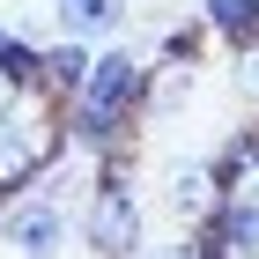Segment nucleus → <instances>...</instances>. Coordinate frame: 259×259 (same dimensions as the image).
<instances>
[{
  "instance_id": "f8f14e48",
  "label": "nucleus",
  "mask_w": 259,
  "mask_h": 259,
  "mask_svg": "<svg viewBox=\"0 0 259 259\" xmlns=\"http://www.w3.org/2000/svg\"><path fill=\"white\" fill-rule=\"evenodd\" d=\"M244 185H259V119L244 126Z\"/></svg>"
},
{
  "instance_id": "39448f33",
  "label": "nucleus",
  "mask_w": 259,
  "mask_h": 259,
  "mask_svg": "<svg viewBox=\"0 0 259 259\" xmlns=\"http://www.w3.org/2000/svg\"><path fill=\"white\" fill-rule=\"evenodd\" d=\"M89 52H97V45H81V37H45L37 45V97L67 104L81 89V74H89Z\"/></svg>"
},
{
  "instance_id": "7ed1b4c3",
  "label": "nucleus",
  "mask_w": 259,
  "mask_h": 259,
  "mask_svg": "<svg viewBox=\"0 0 259 259\" xmlns=\"http://www.w3.org/2000/svg\"><path fill=\"white\" fill-rule=\"evenodd\" d=\"M67 237H74V207L52 185H30V193L0 200V252L8 259H60Z\"/></svg>"
},
{
  "instance_id": "6e6552de",
  "label": "nucleus",
  "mask_w": 259,
  "mask_h": 259,
  "mask_svg": "<svg viewBox=\"0 0 259 259\" xmlns=\"http://www.w3.org/2000/svg\"><path fill=\"white\" fill-rule=\"evenodd\" d=\"M193 22L215 45H244V37H259V0H200Z\"/></svg>"
},
{
  "instance_id": "f257e3e1",
  "label": "nucleus",
  "mask_w": 259,
  "mask_h": 259,
  "mask_svg": "<svg viewBox=\"0 0 259 259\" xmlns=\"http://www.w3.org/2000/svg\"><path fill=\"white\" fill-rule=\"evenodd\" d=\"M141 81H148V60H141L134 45H97L89 52V74L60 111V141L67 156H111V148H134V126H141Z\"/></svg>"
},
{
  "instance_id": "1a4fd4ad",
  "label": "nucleus",
  "mask_w": 259,
  "mask_h": 259,
  "mask_svg": "<svg viewBox=\"0 0 259 259\" xmlns=\"http://www.w3.org/2000/svg\"><path fill=\"white\" fill-rule=\"evenodd\" d=\"M134 259H222V252H215V237H207L200 222H185L178 237H163V244H141Z\"/></svg>"
},
{
  "instance_id": "423d86ee",
  "label": "nucleus",
  "mask_w": 259,
  "mask_h": 259,
  "mask_svg": "<svg viewBox=\"0 0 259 259\" xmlns=\"http://www.w3.org/2000/svg\"><path fill=\"white\" fill-rule=\"evenodd\" d=\"M134 15V0H52V22L60 37H81V45H111Z\"/></svg>"
},
{
  "instance_id": "20e7f679",
  "label": "nucleus",
  "mask_w": 259,
  "mask_h": 259,
  "mask_svg": "<svg viewBox=\"0 0 259 259\" xmlns=\"http://www.w3.org/2000/svg\"><path fill=\"white\" fill-rule=\"evenodd\" d=\"M200 230L215 237L222 259H259V185H230V193H215V207L200 215Z\"/></svg>"
},
{
  "instance_id": "f03ea898",
  "label": "nucleus",
  "mask_w": 259,
  "mask_h": 259,
  "mask_svg": "<svg viewBox=\"0 0 259 259\" xmlns=\"http://www.w3.org/2000/svg\"><path fill=\"white\" fill-rule=\"evenodd\" d=\"M74 237L89 244V259H134L148 244V215H141V193H134V148H111V156L89 163Z\"/></svg>"
},
{
  "instance_id": "9d476101",
  "label": "nucleus",
  "mask_w": 259,
  "mask_h": 259,
  "mask_svg": "<svg viewBox=\"0 0 259 259\" xmlns=\"http://www.w3.org/2000/svg\"><path fill=\"white\" fill-rule=\"evenodd\" d=\"M230 81H237V97L259 111V37H244V45H230Z\"/></svg>"
},
{
  "instance_id": "0eeeda50",
  "label": "nucleus",
  "mask_w": 259,
  "mask_h": 259,
  "mask_svg": "<svg viewBox=\"0 0 259 259\" xmlns=\"http://www.w3.org/2000/svg\"><path fill=\"white\" fill-rule=\"evenodd\" d=\"M163 200H170L185 222H200V215H207V207H215V178H207V156L170 163V178H163Z\"/></svg>"
},
{
  "instance_id": "9b49d317",
  "label": "nucleus",
  "mask_w": 259,
  "mask_h": 259,
  "mask_svg": "<svg viewBox=\"0 0 259 259\" xmlns=\"http://www.w3.org/2000/svg\"><path fill=\"white\" fill-rule=\"evenodd\" d=\"M200 45H207L200 22H170V30L156 37V60H200Z\"/></svg>"
}]
</instances>
